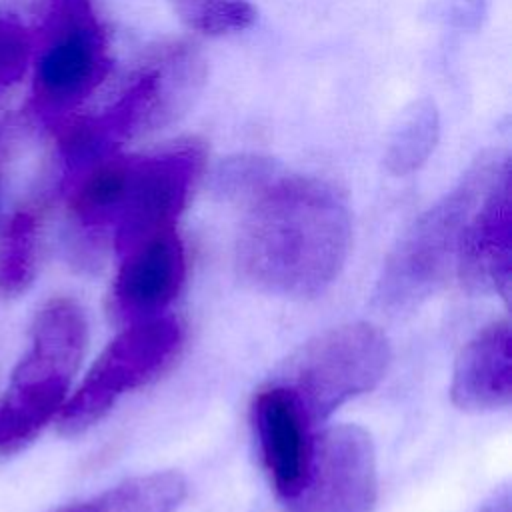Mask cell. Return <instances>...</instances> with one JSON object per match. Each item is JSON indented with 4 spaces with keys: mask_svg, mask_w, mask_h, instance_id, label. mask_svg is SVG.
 I'll use <instances>...</instances> for the list:
<instances>
[{
    "mask_svg": "<svg viewBox=\"0 0 512 512\" xmlns=\"http://www.w3.org/2000/svg\"><path fill=\"white\" fill-rule=\"evenodd\" d=\"M236 264L254 288L284 298L322 294L350 250V212L336 188L270 170L248 192Z\"/></svg>",
    "mask_w": 512,
    "mask_h": 512,
    "instance_id": "cell-1",
    "label": "cell"
},
{
    "mask_svg": "<svg viewBox=\"0 0 512 512\" xmlns=\"http://www.w3.org/2000/svg\"><path fill=\"white\" fill-rule=\"evenodd\" d=\"M86 342V316L74 300L54 298L36 314L30 350L0 402V454L22 450L60 412Z\"/></svg>",
    "mask_w": 512,
    "mask_h": 512,
    "instance_id": "cell-2",
    "label": "cell"
},
{
    "mask_svg": "<svg viewBox=\"0 0 512 512\" xmlns=\"http://www.w3.org/2000/svg\"><path fill=\"white\" fill-rule=\"evenodd\" d=\"M506 168L508 158H482L448 196L414 222L382 268L376 286V302L382 308H414L448 280L470 214Z\"/></svg>",
    "mask_w": 512,
    "mask_h": 512,
    "instance_id": "cell-3",
    "label": "cell"
},
{
    "mask_svg": "<svg viewBox=\"0 0 512 512\" xmlns=\"http://www.w3.org/2000/svg\"><path fill=\"white\" fill-rule=\"evenodd\" d=\"M392 358L388 336L370 322H348L302 344L270 382L284 386L316 426L372 390Z\"/></svg>",
    "mask_w": 512,
    "mask_h": 512,
    "instance_id": "cell-4",
    "label": "cell"
},
{
    "mask_svg": "<svg viewBox=\"0 0 512 512\" xmlns=\"http://www.w3.org/2000/svg\"><path fill=\"white\" fill-rule=\"evenodd\" d=\"M182 326L172 316H154L124 328L96 358L78 390L58 412V430L78 436L100 422L128 392L158 378L178 356Z\"/></svg>",
    "mask_w": 512,
    "mask_h": 512,
    "instance_id": "cell-5",
    "label": "cell"
},
{
    "mask_svg": "<svg viewBox=\"0 0 512 512\" xmlns=\"http://www.w3.org/2000/svg\"><path fill=\"white\" fill-rule=\"evenodd\" d=\"M202 162V148L194 142L126 156L122 192L106 228L118 256L154 234L176 228Z\"/></svg>",
    "mask_w": 512,
    "mask_h": 512,
    "instance_id": "cell-6",
    "label": "cell"
},
{
    "mask_svg": "<svg viewBox=\"0 0 512 512\" xmlns=\"http://www.w3.org/2000/svg\"><path fill=\"white\" fill-rule=\"evenodd\" d=\"M104 36L90 0H46V38L34 70V98L50 112L80 104L106 74Z\"/></svg>",
    "mask_w": 512,
    "mask_h": 512,
    "instance_id": "cell-7",
    "label": "cell"
},
{
    "mask_svg": "<svg viewBox=\"0 0 512 512\" xmlns=\"http://www.w3.org/2000/svg\"><path fill=\"white\" fill-rule=\"evenodd\" d=\"M378 500L372 436L356 424H338L312 440L308 470L288 512H372Z\"/></svg>",
    "mask_w": 512,
    "mask_h": 512,
    "instance_id": "cell-8",
    "label": "cell"
},
{
    "mask_svg": "<svg viewBox=\"0 0 512 512\" xmlns=\"http://www.w3.org/2000/svg\"><path fill=\"white\" fill-rule=\"evenodd\" d=\"M454 274L470 292L498 294L512 290V196L510 168L490 184L470 214L456 256Z\"/></svg>",
    "mask_w": 512,
    "mask_h": 512,
    "instance_id": "cell-9",
    "label": "cell"
},
{
    "mask_svg": "<svg viewBox=\"0 0 512 512\" xmlns=\"http://www.w3.org/2000/svg\"><path fill=\"white\" fill-rule=\"evenodd\" d=\"M120 258L110 292V314L120 322L158 316L186 280V252L176 228L142 240Z\"/></svg>",
    "mask_w": 512,
    "mask_h": 512,
    "instance_id": "cell-10",
    "label": "cell"
},
{
    "mask_svg": "<svg viewBox=\"0 0 512 512\" xmlns=\"http://www.w3.org/2000/svg\"><path fill=\"white\" fill-rule=\"evenodd\" d=\"M252 424L262 464L282 502L304 482L312 452V422L296 398L280 384L268 382L252 400Z\"/></svg>",
    "mask_w": 512,
    "mask_h": 512,
    "instance_id": "cell-11",
    "label": "cell"
},
{
    "mask_svg": "<svg viewBox=\"0 0 512 512\" xmlns=\"http://www.w3.org/2000/svg\"><path fill=\"white\" fill-rule=\"evenodd\" d=\"M452 402L470 412L506 408L512 398L510 322L484 326L458 354L450 386Z\"/></svg>",
    "mask_w": 512,
    "mask_h": 512,
    "instance_id": "cell-12",
    "label": "cell"
},
{
    "mask_svg": "<svg viewBox=\"0 0 512 512\" xmlns=\"http://www.w3.org/2000/svg\"><path fill=\"white\" fill-rule=\"evenodd\" d=\"M184 496V476L166 470L122 480L88 500L52 512H174Z\"/></svg>",
    "mask_w": 512,
    "mask_h": 512,
    "instance_id": "cell-13",
    "label": "cell"
},
{
    "mask_svg": "<svg viewBox=\"0 0 512 512\" xmlns=\"http://www.w3.org/2000/svg\"><path fill=\"white\" fill-rule=\"evenodd\" d=\"M440 138V114L430 98L412 100L404 106L386 140L384 164L388 172L406 176L416 172L434 152Z\"/></svg>",
    "mask_w": 512,
    "mask_h": 512,
    "instance_id": "cell-14",
    "label": "cell"
},
{
    "mask_svg": "<svg viewBox=\"0 0 512 512\" xmlns=\"http://www.w3.org/2000/svg\"><path fill=\"white\" fill-rule=\"evenodd\" d=\"M38 262V220L30 210L10 216L0 234V298H16L30 288Z\"/></svg>",
    "mask_w": 512,
    "mask_h": 512,
    "instance_id": "cell-15",
    "label": "cell"
},
{
    "mask_svg": "<svg viewBox=\"0 0 512 512\" xmlns=\"http://www.w3.org/2000/svg\"><path fill=\"white\" fill-rule=\"evenodd\" d=\"M176 16L206 36H224L250 28L256 8L250 0H168Z\"/></svg>",
    "mask_w": 512,
    "mask_h": 512,
    "instance_id": "cell-16",
    "label": "cell"
},
{
    "mask_svg": "<svg viewBox=\"0 0 512 512\" xmlns=\"http://www.w3.org/2000/svg\"><path fill=\"white\" fill-rule=\"evenodd\" d=\"M30 52L32 44L26 28L0 16V86H10L24 76Z\"/></svg>",
    "mask_w": 512,
    "mask_h": 512,
    "instance_id": "cell-17",
    "label": "cell"
},
{
    "mask_svg": "<svg viewBox=\"0 0 512 512\" xmlns=\"http://www.w3.org/2000/svg\"><path fill=\"white\" fill-rule=\"evenodd\" d=\"M430 16L456 30H478L486 18V0H430Z\"/></svg>",
    "mask_w": 512,
    "mask_h": 512,
    "instance_id": "cell-18",
    "label": "cell"
},
{
    "mask_svg": "<svg viewBox=\"0 0 512 512\" xmlns=\"http://www.w3.org/2000/svg\"><path fill=\"white\" fill-rule=\"evenodd\" d=\"M478 512H510V490L502 488Z\"/></svg>",
    "mask_w": 512,
    "mask_h": 512,
    "instance_id": "cell-19",
    "label": "cell"
}]
</instances>
